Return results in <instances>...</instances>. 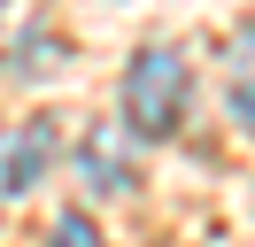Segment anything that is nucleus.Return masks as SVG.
<instances>
[{
    "label": "nucleus",
    "instance_id": "nucleus-5",
    "mask_svg": "<svg viewBox=\"0 0 255 247\" xmlns=\"http://www.w3.org/2000/svg\"><path fill=\"white\" fill-rule=\"evenodd\" d=\"M47 70H62V39L54 31H31L16 46V77H47Z\"/></svg>",
    "mask_w": 255,
    "mask_h": 247
},
{
    "label": "nucleus",
    "instance_id": "nucleus-2",
    "mask_svg": "<svg viewBox=\"0 0 255 247\" xmlns=\"http://www.w3.org/2000/svg\"><path fill=\"white\" fill-rule=\"evenodd\" d=\"M54 162V124L47 116H23V124H0V209H16V201L39 193Z\"/></svg>",
    "mask_w": 255,
    "mask_h": 247
},
{
    "label": "nucleus",
    "instance_id": "nucleus-7",
    "mask_svg": "<svg viewBox=\"0 0 255 247\" xmlns=\"http://www.w3.org/2000/svg\"><path fill=\"white\" fill-rule=\"evenodd\" d=\"M0 23H8V0H0Z\"/></svg>",
    "mask_w": 255,
    "mask_h": 247
},
{
    "label": "nucleus",
    "instance_id": "nucleus-1",
    "mask_svg": "<svg viewBox=\"0 0 255 247\" xmlns=\"http://www.w3.org/2000/svg\"><path fill=\"white\" fill-rule=\"evenodd\" d=\"M186 54L178 46H139L131 54V70H124V124H131V139H170L178 124H186Z\"/></svg>",
    "mask_w": 255,
    "mask_h": 247
},
{
    "label": "nucleus",
    "instance_id": "nucleus-6",
    "mask_svg": "<svg viewBox=\"0 0 255 247\" xmlns=\"http://www.w3.org/2000/svg\"><path fill=\"white\" fill-rule=\"evenodd\" d=\"M47 247H109V240H101V224H93L85 209H62L54 232H47Z\"/></svg>",
    "mask_w": 255,
    "mask_h": 247
},
{
    "label": "nucleus",
    "instance_id": "nucleus-4",
    "mask_svg": "<svg viewBox=\"0 0 255 247\" xmlns=\"http://www.w3.org/2000/svg\"><path fill=\"white\" fill-rule=\"evenodd\" d=\"M224 85H232V116H240V131L255 139V23H240L232 39H224Z\"/></svg>",
    "mask_w": 255,
    "mask_h": 247
},
{
    "label": "nucleus",
    "instance_id": "nucleus-3",
    "mask_svg": "<svg viewBox=\"0 0 255 247\" xmlns=\"http://www.w3.org/2000/svg\"><path fill=\"white\" fill-rule=\"evenodd\" d=\"M70 162H78L85 193H131L139 185V139H131V124H93Z\"/></svg>",
    "mask_w": 255,
    "mask_h": 247
}]
</instances>
